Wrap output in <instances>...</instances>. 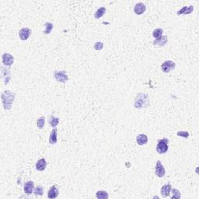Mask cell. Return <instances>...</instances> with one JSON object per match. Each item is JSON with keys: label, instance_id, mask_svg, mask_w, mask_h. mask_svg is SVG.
I'll return each instance as SVG.
<instances>
[{"label": "cell", "instance_id": "6da1fadb", "mask_svg": "<svg viewBox=\"0 0 199 199\" xmlns=\"http://www.w3.org/2000/svg\"><path fill=\"white\" fill-rule=\"evenodd\" d=\"M1 97H2L4 109L10 110L15 99V93L11 92L10 90H5L1 95Z\"/></svg>", "mask_w": 199, "mask_h": 199}, {"label": "cell", "instance_id": "7a4b0ae2", "mask_svg": "<svg viewBox=\"0 0 199 199\" xmlns=\"http://www.w3.org/2000/svg\"><path fill=\"white\" fill-rule=\"evenodd\" d=\"M168 142L169 140L167 139H163L159 140L157 146H156V151L159 154H164L168 150Z\"/></svg>", "mask_w": 199, "mask_h": 199}, {"label": "cell", "instance_id": "3957f363", "mask_svg": "<svg viewBox=\"0 0 199 199\" xmlns=\"http://www.w3.org/2000/svg\"><path fill=\"white\" fill-rule=\"evenodd\" d=\"M148 104V96L146 94H142L140 93L137 96V98L135 100V108H142L144 107H146Z\"/></svg>", "mask_w": 199, "mask_h": 199}, {"label": "cell", "instance_id": "277c9868", "mask_svg": "<svg viewBox=\"0 0 199 199\" xmlns=\"http://www.w3.org/2000/svg\"><path fill=\"white\" fill-rule=\"evenodd\" d=\"M175 62H173V61H165L161 65V69L163 73H168L171 70L175 69Z\"/></svg>", "mask_w": 199, "mask_h": 199}, {"label": "cell", "instance_id": "5b68a950", "mask_svg": "<svg viewBox=\"0 0 199 199\" xmlns=\"http://www.w3.org/2000/svg\"><path fill=\"white\" fill-rule=\"evenodd\" d=\"M54 76H55V79L57 81L60 82V83H66V81L69 79L65 71H57L54 74Z\"/></svg>", "mask_w": 199, "mask_h": 199}, {"label": "cell", "instance_id": "8992f818", "mask_svg": "<svg viewBox=\"0 0 199 199\" xmlns=\"http://www.w3.org/2000/svg\"><path fill=\"white\" fill-rule=\"evenodd\" d=\"M165 168L163 166V164L161 163V162L159 160H158L156 162V167H155V173L156 175L158 177H163L165 176Z\"/></svg>", "mask_w": 199, "mask_h": 199}, {"label": "cell", "instance_id": "52a82bcc", "mask_svg": "<svg viewBox=\"0 0 199 199\" xmlns=\"http://www.w3.org/2000/svg\"><path fill=\"white\" fill-rule=\"evenodd\" d=\"M2 62L6 66H11L13 64V62H14V58L12 55L9 53H4L2 56Z\"/></svg>", "mask_w": 199, "mask_h": 199}, {"label": "cell", "instance_id": "ba28073f", "mask_svg": "<svg viewBox=\"0 0 199 199\" xmlns=\"http://www.w3.org/2000/svg\"><path fill=\"white\" fill-rule=\"evenodd\" d=\"M30 34H31V30L30 28L24 27L20 29L19 32V38L21 39L22 41H26L30 37Z\"/></svg>", "mask_w": 199, "mask_h": 199}, {"label": "cell", "instance_id": "9c48e42d", "mask_svg": "<svg viewBox=\"0 0 199 199\" xmlns=\"http://www.w3.org/2000/svg\"><path fill=\"white\" fill-rule=\"evenodd\" d=\"M1 73H2V78L4 79V83L6 85V84L9 83V80H10L11 79L10 69H9V68H6V69L4 67H2Z\"/></svg>", "mask_w": 199, "mask_h": 199}, {"label": "cell", "instance_id": "30bf717a", "mask_svg": "<svg viewBox=\"0 0 199 199\" xmlns=\"http://www.w3.org/2000/svg\"><path fill=\"white\" fill-rule=\"evenodd\" d=\"M146 10V5L142 3V2H139L135 6V8H134V12H135V14L137 15H141L142 13H144Z\"/></svg>", "mask_w": 199, "mask_h": 199}, {"label": "cell", "instance_id": "8fae6325", "mask_svg": "<svg viewBox=\"0 0 199 199\" xmlns=\"http://www.w3.org/2000/svg\"><path fill=\"white\" fill-rule=\"evenodd\" d=\"M34 184L33 181H28L27 183H25L24 184V192L26 193L27 195H30L32 194L33 191H34Z\"/></svg>", "mask_w": 199, "mask_h": 199}, {"label": "cell", "instance_id": "7c38bea8", "mask_svg": "<svg viewBox=\"0 0 199 199\" xmlns=\"http://www.w3.org/2000/svg\"><path fill=\"white\" fill-rule=\"evenodd\" d=\"M171 190H172L171 184H165V185H163V186L162 187V188H161V190H160L161 195H163L164 198L168 197V196L170 195V194Z\"/></svg>", "mask_w": 199, "mask_h": 199}, {"label": "cell", "instance_id": "4fadbf2b", "mask_svg": "<svg viewBox=\"0 0 199 199\" xmlns=\"http://www.w3.org/2000/svg\"><path fill=\"white\" fill-rule=\"evenodd\" d=\"M59 195V191H58V188L56 186H52L51 188L48 190L47 193V197L49 198H56Z\"/></svg>", "mask_w": 199, "mask_h": 199}, {"label": "cell", "instance_id": "5bb4252c", "mask_svg": "<svg viewBox=\"0 0 199 199\" xmlns=\"http://www.w3.org/2000/svg\"><path fill=\"white\" fill-rule=\"evenodd\" d=\"M46 167H47V163H46V160L44 158L39 159L37 162L36 169L39 170V171H44L46 169Z\"/></svg>", "mask_w": 199, "mask_h": 199}, {"label": "cell", "instance_id": "9a60e30c", "mask_svg": "<svg viewBox=\"0 0 199 199\" xmlns=\"http://www.w3.org/2000/svg\"><path fill=\"white\" fill-rule=\"evenodd\" d=\"M194 10V6H184L180 10L177 12V15H187V14H190Z\"/></svg>", "mask_w": 199, "mask_h": 199}, {"label": "cell", "instance_id": "2e32d148", "mask_svg": "<svg viewBox=\"0 0 199 199\" xmlns=\"http://www.w3.org/2000/svg\"><path fill=\"white\" fill-rule=\"evenodd\" d=\"M136 141H137V143L139 144V146L146 145L148 142L147 135H144V134H140V135H138L137 138H136Z\"/></svg>", "mask_w": 199, "mask_h": 199}, {"label": "cell", "instance_id": "e0dca14e", "mask_svg": "<svg viewBox=\"0 0 199 199\" xmlns=\"http://www.w3.org/2000/svg\"><path fill=\"white\" fill-rule=\"evenodd\" d=\"M57 135H58V130L57 129H54L52 130V133L50 134L49 136V143L54 145L57 142V140H58V138H57Z\"/></svg>", "mask_w": 199, "mask_h": 199}, {"label": "cell", "instance_id": "ac0fdd59", "mask_svg": "<svg viewBox=\"0 0 199 199\" xmlns=\"http://www.w3.org/2000/svg\"><path fill=\"white\" fill-rule=\"evenodd\" d=\"M168 39L167 36H162L160 38L157 39L156 41H153V45H159V46H163L167 44Z\"/></svg>", "mask_w": 199, "mask_h": 199}, {"label": "cell", "instance_id": "d6986e66", "mask_svg": "<svg viewBox=\"0 0 199 199\" xmlns=\"http://www.w3.org/2000/svg\"><path fill=\"white\" fill-rule=\"evenodd\" d=\"M96 197L98 199H107L109 198V195H108L107 191H104V190H99V191L96 192Z\"/></svg>", "mask_w": 199, "mask_h": 199}, {"label": "cell", "instance_id": "ffe728a7", "mask_svg": "<svg viewBox=\"0 0 199 199\" xmlns=\"http://www.w3.org/2000/svg\"><path fill=\"white\" fill-rule=\"evenodd\" d=\"M106 13V9H105L104 7H101V8H99L96 11V13L94 14V17L96 19H99V18L102 17L103 15Z\"/></svg>", "mask_w": 199, "mask_h": 199}, {"label": "cell", "instance_id": "44dd1931", "mask_svg": "<svg viewBox=\"0 0 199 199\" xmlns=\"http://www.w3.org/2000/svg\"><path fill=\"white\" fill-rule=\"evenodd\" d=\"M163 29H161V28H157V29L154 30V31L152 32V36H153V37H154L156 40H157V39L160 38L161 37L163 36Z\"/></svg>", "mask_w": 199, "mask_h": 199}, {"label": "cell", "instance_id": "7402d4cb", "mask_svg": "<svg viewBox=\"0 0 199 199\" xmlns=\"http://www.w3.org/2000/svg\"><path fill=\"white\" fill-rule=\"evenodd\" d=\"M48 121H49V124H51V126L53 127V128H55L59 123V118H55L54 115L51 116Z\"/></svg>", "mask_w": 199, "mask_h": 199}, {"label": "cell", "instance_id": "603a6c76", "mask_svg": "<svg viewBox=\"0 0 199 199\" xmlns=\"http://www.w3.org/2000/svg\"><path fill=\"white\" fill-rule=\"evenodd\" d=\"M45 30L44 31L45 34H48L52 32V30H53L54 25L52 23H49V22H47V23H45Z\"/></svg>", "mask_w": 199, "mask_h": 199}, {"label": "cell", "instance_id": "cb8c5ba5", "mask_svg": "<svg viewBox=\"0 0 199 199\" xmlns=\"http://www.w3.org/2000/svg\"><path fill=\"white\" fill-rule=\"evenodd\" d=\"M172 194L173 195L171 196V199H179L181 197V195H180V192L177 189H173L172 190Z\"/></svg>", "mask_w": 199, "mask_h": 199}, {"label": "cell", "instance_id": "d4e9b609", "mask_svg": "<svg viewBox=\"0 0 199 199\" xmlns=\"http://www.w3.org/2000/svg\"><path fill=\"white\" fill-rule=\"evenodd\" d=\"M45 117H41L37 120V128H39L40 129H41L45 126Z\"/></svg>", "mask_w": 199, "mask_h": 199}, {"label": "cell", "instance_id": "484cf974", "mask_svg": "<svg viewBox=\"0 0 199 199\" xmlns=\"http://www.w3.org/2000/svg\"><path fill=\"white\" fill-rule=\"evenodd\" d=\"M44 190H43V188L41 186H38L34 190V194L35 195H37V196H41V195H43Z\"/></svg>", "mask_w": 199, "mask_h": 199}, {"label": "cell", "instance_id": "4316f807", "mask_svg": "<svg viewBox=\"0 0 199 199\" xmlns=\"http://www.w3.org/2000/svg\"><path fill=\"white\" fill-rule=\"evenodd\" d=\"M177 135L178 136H180V137L188 139V138L189 137V133L188 132V131H178Z\"/></svg>", "mask_w": 199, "mask_h": 199}, {"label": "cell", "instance_id": "83f0119b", "mask_svg": "<svg viewBox=\"0 0 199 199\" xmlns=\"http://www.w3.org/2000/svg\"><path fill=\"white\" fill-rule=\"evenodd\" d=\"M103 47V44L102 42H96L94 45V48L96 51H100Z\"/></svg>", "mask_w": 199, "mask_h": 199}]
</instances>
